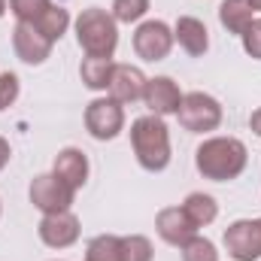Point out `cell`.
Instances as JSON below:
<instances>
[{
  "label": "cell",
  "instance_id": "obj_4",
  "mask_svg": "<svg viewBox=\"0 0 261 261\" xmlns=\"http://www.w3.org/2000/svg\"><path fill=\"white\" fill-rule=\"evenodd\" d=\"M222 103L206 94V91H189L182 94V103H179V125L189 130V134H210L222 125Z\"/></svg>",
  "mask_w": 261,
  "mask_h": 261
},
{
  "label": "cell",
  "instance_id": "obj_9",
  "mask_svg": "<svg viewBox=\"0 0 261 261\" xmlns=\"http://www.w3.org/2000/svg\"><path fill=\"white\" fill-rule=\"evenodd\" d=\"M52 40L43 37L37 31V24H24V21H15L12 28V49H15V58L21 64H31V67H40L49 55H52Z\"/></svg>",
  "mask_w": 261,
  "mask_h": 261
},
{
  "label": "cell",
  "instance_id": "obj_10",
  "mask_svg": "<svg viewBox=\"0 0 261 261\" xmlns=\"http://www.w3.org/2000/svg\"><path fill=\"white\" fill-rule=\"evenodd\" d=\"M143 103L152 116H176L179 103H182V91L170 76H152L146 79V91H143Z\"/></svg>",
  "mask_w": 261,
  "mask_h": 261
},
{
  "label": "cell",
  "instance_id": "obj_15",
  "mask_svg": "<svg viewBox=\"0 0 261 261\" xmlns=\"http://www.w3.org/2000/svg\"><path fill=\"white\" fill-rule=\"evenodd\" d=\"M173 40L179 43V49L192 58H203L210 49V31L206 24L195 15H179L173 24Z\"/></svg>",
  "mask_w": 261,
  "mask_h": 261
},
{
  "label": "cell",
  "instance_id": "obj_11",
  "mask_svg": "<svg viewBox=\"0 0 261 261\" xmlns=\"http://www.w3.org/2000/svg\"><path fill=\"white\" fill-rule=\"evenodd\" d=\"M37 234L40 240L49 246V249H67L79 240L82 228H79V219L64 210V213H52V216H43L40 225H37Z\"/></svg>",
  "mask_w": 261,
  "mask_h": 261
},
{
  "label": "cell",
  "instance_id": "obj_1",
  "mask_svg": "<svg viewBox=\"0 0 261 261\" xmlns=\"http://www.w3.org/2000/svg\"><path fill=\"white\" fill-rule=\"evenodd\" d=\"M249 164L246 143L237 137H206L195 152V167L203 179L213 182H231L237 179Z\"/></svg>",
  "mask_w": 261,
  "mask_h": 261
},
{
  "label": "cell",
  "instance_id": "obj_25",
  "mask_svg": "<svg viewBox=\"0 0 261 261\" xmlns=\"http://www.w3.org/2000/svg\"><path fill=\"white\" fill-rule=\"evenodd\" d=\"M18 94H21V82H18V76L15 73H0V113L3 110H9L15 100H18Z\"/></svg>",
  "mask_w": 261,
  "mask_h": 261
},
{
  "label": "cell",
  "instance_id": "obj_22",
  "mask_svg": "<svg viewBox=\"0 0 261 261\" xmlns=\"http://www.w3.org/2000/svg\"><path fill=\"white\" fill-rule=\"evenodd\" d=\"M49 6L52 0H9V12L15 15V21H24V24H37Z\"/></svg>",
  "mask_w": 261,
  "mask_h": 261
},
{
  "label": "cell",
  "instance_id": "obj_23",
  "mask_svg": "<svg viewBox=\"0 0 261 261\" xmlns=\"http://www.w3.org/2000/svg\"><path fill=\"white\" fill-rule=\"evenodd\" d=\"M113 18L122 24H134L140 18H146L149 12V0H113Z\"/></svg>",
  "mask_w": 261,
  "mask_h": 261
},
{
  "label": "cell",
  "instance_id": "obj_3",
  "mask_svg": "<svg viewBox=\"0 0 261 261\" xmlns=\"http://www.w3.org/2000/svg\"><path fill=\"white\" fill-rule=\"evenodd\" d=\"M76 43L85 58H113L119 46V21L100 6H88L76 15Z\"/></svg>",
  "mask_w": 261,
  "mask_h": 261
},
{
  "label": "cell",
  "instance_id": "obj_18",
  "mask_svg": "<svg viewBox=\"0 0 261 261\" xmlns=\"http://www.w3.org/2000/svg\"><path fill=\"white\" fill-rule=\"evenodd\" d=\"M113 64H116L113 58H82V64H79L82 85L91 91H107L110 76H113Z\"/></svg>",
  "mask_w": 261,
  "mask_h": 261
},
{
  "label": "cell",
  "instance_id": "obj_24",
  "mask_svg": "<svg viewBox=\"0 0 261 261\" xmlns=\"http://www.w3.org/2000/svg\"><path fill=\"white\" fill-rule=\"evenodd\" d=\"M182 261H219V249H216V243L213 240H206V237H192L182 249Z\"/></svg>",
  "mask_w": 261,
  "mask_h": 261
},
{
  "label": "cell",
  "instance_id": "obj_12",
  "mask_svg": "<svg viewBox=\"0 0 261 261\" xmlns=\"http://www.w3.org/2000/svg\"><path fill=\"white\" fill-rule=\"evenodd\" d=\"M155 231H158V237L164 243H170L176 249H182L192 237H197V228L189 222V216H186L182 206H164V210H158Z\"/></svg>",
  "mask_w": 261,
  "mask_h": 261
},
{
  "label": "cell",
  "instance_id": "obj_30",
  "mask_svg": "<svg viewBox=\"0 0 261 261\" xmlns=\"http://www.w3.org/2000/svg\"><path fill=\"white\" fill-rule=\"evenodd\" d=\"M249 3H252V9H255V12H261V0H249Z\"/></svg>",
  "mask_w": 261,
  "mask_h": 261
},
{
  "label": "cell",
  "instance_id": "obj_19",
  "mask_svg": "<svg viewBox=\"0 0 261 261\" xmlns=\"http://www.w3.org/2000/svg\"><path fill=\"white\" fill-rule=\"evenodd\" d=\"M67 28H70V12H67L64 6H49L43 15H40V21H37V31L43 34V37H49L52 43H58L61 37L67 34Z\"/></svg>",
  "mask_w": 261,
  "mask_h": 261
},
{
  "label": "cell",
  "instance_id": "obj_13",
  "mask_svg": "<svg viewBox=\"0 0 261 261\" xmlns=\"http://www.w3.org/2000/svg\"><path fill=\"white\" fill-rule=\"evenodd\" d=\"M52 173L70 186L73 192H79L85 182H88V173H91V167H88V155L82 152V149H76V146H67L61 149L58 155H55V161H52Z\"/></svg>",
  "mask_w": 261,
  "mask_h": 261
},
{
  "label": "cell",
  "instance_id": "obj_26",
  "mask_svg": "<svg viewBox=\"0 0 261 261\" xmlns=\"http://www.w3.org/2000/svg\"><path fill=\"white\" fill-rule=\"evenodd\" d=\"M240 43H243V52H246L249 58L261 61V18H252V21L246 24V31L240 34Z\"/></svg>",
  "mask_w": 261,
  "mask_h": 261
},
{
  "label": "cell",
  "instance_id": "obj_31",
  "mask_svg": "<svg viewBox=\"0 0 261 261\" xmlns=\"http://www.w3.org/2000/svg\"><path fill=\"white\" fill-rule=\"evenodd\" d=\"M0 216H3V203H0Z\"/></svg>",
  "mask_w": 261,
  "mask_h": 261
},
{
  "label": "cell",
  "instance_id": "obj_8",
  "mask_svg": "<svg viewBox=\"0 0 261 261\" xmlns=\"http://www.w3.org/2000/svg\"><path fill=\"white\" fill-rule=\"evenodd\" d=\"M28 197H31V203H34L43 216H52V213H64V210H70L76 192H73L70 186H64L55 173H40V176L31 179Z\"/></svg>",
  "mask_w": 261,
  "mask_h": 261
},
{
  "label": "cell",
  "instance_id": "obj_5",
  "mask_svg": "<svg viewBox=\"0 0 261 261\" xmlns=\"http://www.w3.org/2000/svg\"><path fill=\"white\" fill-rule=\"evenodd\" d=\"M173 43H176L173 40V28L167 21H161V18H146L134 31V52H137V58H143L149 64L164 61L170 55Z\"/></svg>",
  "mask_w": 261,
  "mask_h": 261
},
{
  "label": "cell",
  "instance_id": "obj_29",
  "mask_svg": "<svg viewBox=\"0 0 261 261\" xmlns=\"http://www.w3.org/2000/svg\"><path fill=\"white\" fill-rule=\"evenodd\" d=\"M6 9H9V0H0V18L6 15Z\"/></svg>",
  "mask_w": 261,
  "mask_h": 261
},
{
  "label": "cell",
  "instance_id": "obj_28",
  "mask_svg": "<svg viewBox=\"0 0 261 261\" xmlns=\"http://www.w3.org/2000/svg\"><path fill=\"white\" fill-rule=\"evenodd\" d=\"M249 130H252L255 137H261V107L252 113V116H249Z\"/></svg>",
  "mask_w": 261,
  "mask_h": 261
},
{
  "label": "cell",
  "instance_id": "obj_27",
  "mask_svg": "<svg viewBox=\"0 0 261 261\" xmlns=\"http://www.w3.org/2000/svg\"><path fill=\"white\" fill-rule=\"evenodd\" d=\"M9 158H12V149H9V140L6 137H0V170L9 164Z\"/></svg>",
  "mask_w": 261,
  "mask_h": 261
},
{
  "label": "cell",
  "instance_id": "obj_20",
  "mask_svg": "<svg viewBox=\"0 0 261 261\" xmlns=\"http://www.w3.org/2000/svg\"><path fill=\"white\" fill-rule=\"evenodd\" d=\"M119 243L122 237L116 234H97L85 246V261H119Z\"/></svg>",
  "mask_w": 261,
  "mask_h": 261
},
{
  "label": "cell",
  "instance_id": "obj_21",
  "mask_svg": "<svg viewBox=\"0 0 261 261\" xmlns=\"http://www.w3.org/2000/svg\"><path fill=\"white\" fill-rule=\"evenodd\" d=\"M152 255H155L152 240L143 234H128L119 243V261H152Z\"/></svg>",
  "mask_w": 261,
  "mask_h": 261
},
{
  "label": "cell",
  "instance_id": "obj_17",
  "mask_svg": "<svg viewBox=\"0 0 261 261\" xmlns=\"http://www.w3.org/2000/svg\"><path fill=\"white\" fill-rule=\"evenodd\" d=\"M182 210H186V216H189V222H192L195 228H206V225H213L216 216H219V203H216V197L203 195V192H192V195L182 200Z\"/></svg>",
  "mask_w": 261,
  "mask_h": 261
},
{
  "label": "cell",
  "instance_id": "obj_16",
  "mask_svg": "<svg viewBox=\"0 0 261 261\" xmlns=\"http://www.w3.org/2000/svg\"><path fill=\"white\" fill-rule=\"evenodd\" d=\"M252 18H255V9L249 0H222V6H219V21L228 34L240 37Z\"/></svg>",
  "mask_w": 261,
  "mask_h": 261
},
{
  "label": "cell",
  "instance_id": "obj_6",
  "mask_svg": "<svg viewBox=\"0 0 261 261\" xmlns=\"http://www.w3.org/2000/svg\"><path fill=\"white\" fill-rule=\"evenodd\" d=\"M85 128L100 143L116 140L125 130V107L113 97H94L85 107Z\"/></svg>",
  "mask_w": 261,
  "mask_h": 261
},
{
  "label": "cell",
  "instance_id": "obj_7",
  "mask_svg": "<svg viewBox=\"0 0 261 261\" xmlns=\"http://www.w3.org/2000/svg\"><path fill=\"white\" fill-rule=\"evenodd\" d=\"M225 252L234 261H258L261 258V216L258 219H237L222 234Z\"/></svg>",
  "mask_w": 261,
  "mask_h": 261
},
{
  "label": "cell",
  "instance_id": "obj_14",
  "mask_svg": "<svg viewBox=\"0 0 261 261\" xmlns=\"http://www.w3.org/2000/svg\"><path fill=\"white\" fill-rule=\"evenodd\" d=\"M110 97L119 100L122 107L134 103V100H143V91H146V76L140 67L130 64H113V76H110V85H107Z\"/></svg>",
  "mask_w": 261,
  "mask_h": 261
},
{
  "label": "cell",
  "instance_id": "obj_2",
  "mask_svg": "<svg viewBox=\"0 0 261 261\" xmlns=\"http://www.w3.org/2000/svg\"><path fill=\"white\" fill-rule=\"evenodd\" d=\"M130 149L137 164L149 173H161L170 164V130L161 116H140L130 122Z\"/></svg>",
  "mask_w": 261,
  "mask_h": 261
}]
</instances>
